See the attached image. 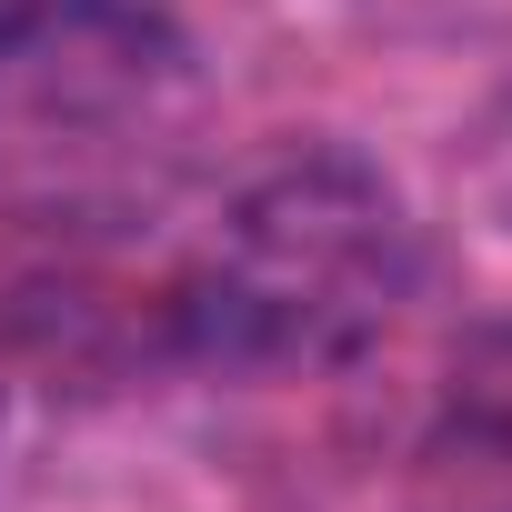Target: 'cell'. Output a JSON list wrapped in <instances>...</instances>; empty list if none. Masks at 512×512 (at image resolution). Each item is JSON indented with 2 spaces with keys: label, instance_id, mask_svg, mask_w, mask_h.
Instances as JSON below:
<instances>
[{
  "label": "cell",
  "instance_id": "7a4b0ae2",
  "mask_svg": "<svg viewBox=\"0 0 512 512\" xmlns=\"http://www.w3.org/2000/svg\"><path fill=\"white\" fill-rule=\"evenodd\" d=\"M442 512H512V412H472L442 452H432Z\"/></svg>",
  "mask_w": 512,
  "mask_h": 512
},
{
  "label": "cell",
  "instance_id": "6da1fadb",
  "mask_svg": "<svg viewBox=\"0 0 512 512\" xmlns=\"http://www.w3.org/2000/svg\"><path fill=\"white\" fill-rule=\"evenodd\" d=\"M412 292V221L352 151H292L251 181L171 292V342L201 372L352 362Z\"/></svg>",
  "mask_w": 512,
  "mask_h": 512
}]
</instances>
